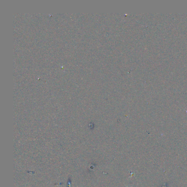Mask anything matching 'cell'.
<instances>
[{
    "label": "cell",
    "instance_id": "obj_1",
    "mask_svg": "<svg viewBox=\"0 0 187 187\" xmlns=\"http://www.w3.org/2000/svg\"><path fill=\"white\" fill-rule=\"evenodd\" d=\"M127 186V187H129V186Z\"/></svg>",
    "mask_w": 187,
    "mask_h": 187
}]
</instances>
